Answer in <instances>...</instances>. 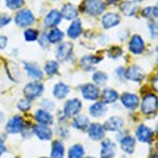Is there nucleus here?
Listing matches in <instances>:
<instances>
[{"instance_id": "nucleus-1", "label": "nucleus", "mask_w": 158, "mask_h": 158, "mask_svg": "<svg viewBox=\"0 0 158 158\" xmlns=\"http://www.w3.org/2000/svg\"><path fill=\"white\" fill-rule=\"evenodd\" d=\"M106 9V5L102 0H84L81 10L91 16H99Z\"/></svg>"}, {"instance_id": "nucleus-2", "label": "nucleus", "mask_w": 158, "mask_h": 158, "mask_svg": "<svg viewBox=\"0 0 158 158\" xmlns=\"http://www.w3.org/2000/svg\"><path fill=\"white\" fill-rule=\"evenodd\" d=\"M44 93V85L40 81H31L28 83L24 89H23V94L27 100H35L40 98Z\"/></svg>"}, {"instance_id": "nucleus-3", "label": "nucleus", "mask_w": 158, "mask_h": 158, "mask_svg": "<svg viewBox=\"0 0 158 158\" xmlns=\"http://www.w3.org/2000/svg\"><path fill=\"white\" fill-rule=\"evenodd\" d=\"M158 110V98L155 94H147L141 101V112L143 114H153Z\"/></svg>"}, {"instance_id": "nucleus-4", "label": "nucleus", "mask_w": 158, "mask_h": 158, "mask_svg": "<svg viewBox=\"0 0 158 158\" xmlns=\"http://www.w3.org/2000/svg\"><path fill=\"white\" fill-rule=\"evenodd\" d=\"M24 125H26V122L21 116H14L7 120L5 129L7 134H20L22 133Z\"/></svg>"}, {"instance_id": "nucleus-5", "label": "nucleus", "mask_w": 158, "mask_h": 158, "mask_svg": "<svg viewBox=\"0 0 158 158\" xmlns=\"http://www.w3.org/2000/svg\"><path fill=\"white\" fill-rule=\"evenodd\" d=\"M81 101L78 99H71L68 100L64 106H63V114L66 118H71V117H76L78 116L80 110H81Z\"/></svg>"}, {"instance_id": "nucleus-6", "label": "nucleus", "mask_w": 158, "mask_h": 158, "mask_svg": "<svg viewBox=\"0 0 158 158\" xmlns=\"http://www.w3.org/2000/svg\"><path fill=\"white\" fill-rule=\"evenodd\" d=\"M34 21H35V17H34V15L32 14L31 10H21L15 16V22L21 28L32 26L34 23Z\"/></svg>"}, {"instance_id": "nucleus-7", "label": "nucleus", "mask_w": 158, "mask_h": 158, "mask_svg": "<svg viewBox=\"0 0 158 158\" xmlns=\"http://www.w3.org/2000/svg\"><path fill=\"white\" fill-rule=\"evenodd\" d=\"M80 93H81V96L85 100H89V101H96L100 98V89L98 85L95 84H91V83H88V84H84L80 89Z\"/></svg>"}, {"instance_id": "nucleus-8", "label": "nucleus", "mask_w": 158, "mask_h": 158, "mask_svg": "<svg viewBox=\"0 0 158 158\" xmlns=\"http://www.w3.org/2000/svg\"><path fill=\"white\" fill-rule=\"evenodd\" d=\"M117 155V146L116 143L110 140L106 139L101 142V150H100V157L101 158H114Z\"/></svg>"}, {"instance_id": "nucleus-9", "label": "nucleus", "mask_w": 158, "mask_h": 158, "mask_svg": "<svg viewBox=\"0 0 158 158\" xmlns=\"http://www.w3.org/2000/svg\"><path fill=\"white\" fill-rule=\"evenodd\" d=\"M135 135H136L139 141L142 142V143H150L153 140V131H152V129L148 128L145 124H141V125H139L138 128H136Z\"/></svg>"}, {"instance_id": "nucleus-10", "label": "nucleus", "mask_w": 158, "mask_h": 158, "mask_svg": "<svg viewBox=\"0 0 158 158\" xmlns=\"http://www.w3.org/2000/svg\"><path fill=\"white\" fill-rule=\"evenodd\" d=\"M88 135L94 141H100L105 138L106 130H105L103 125H101L99 123H93L88 127Z\"/></svg>"}, {"instance_id": "nucleus-11", "label": "nucleus", "mask_w": 158, "mask_h": 158, "mask_svg": "<svg viewBox=\"0 0 158 158\" xmlns=\"http://www.w3.org/2000/svg\"><path fill=\"white\" fill-rule=\"evenodd\" d=\"M73 52L72 43H61L56 49V57L59 61H67Z\"/></svg>"}, {"instance_id": "nucleus-12", "label": "nucleus", "mask_w": 158, "mask_h": 158, "mask_svg": "<svg viewBox=\"0 0 158 158\" xmlns=\"http://www.w3.org/2000/svg\"><path fill=\"white\" fill-rule=\"evenodd\" d=\"M120 102L122 105L128 108V110H135L139 106L140 101H139V96L135 94H131V93H124L122 94L120 96Z\"/></svg>"}, {"instance_id": "nucleus-13", "label": "nucleus", "mask_w": 158, "mask_h": 158, "mask_svg": "<svg viewBox=\"0 0 158 158\" xmlns=\"http://www.w3.org/2000/svg\"><path fill=\"white\" fill-rule=\"evenodd\" d=\"M33 134L40 140H51L52 138V130L49 125H41V124H37V125H33Z\"/></svg>"}, {"instance_id": "nucleus-14", "label": "nucleus", "mask_w": 158, "mask_h": 158, "mask_svg": "<svg viewBox=\"0 0 158 158\" xmlns=\"http://www.w3.org/2000/svg\"><path fill=\"white\" fill-rule=\"evenodd\" d=\"M102 27L106 28V29H110V28H113L116 26H118L120 23V16L116 12H107L102 16Z\"/></svg>"}, {"instance_id": "nucleus-15", "label": "nucleus", "mask_w": 158, "mask_h": 158, "mask_svg": "<svg viewBox=\"0 0 158 158\" xmlns=\"http://www.w3.org/2000/svg\"><path fill=\"white\" fill-rule=\"evenodd\" d=\"M129 50L134 55L142 54L143 50H145V41H143V39L140 35H138V34L133 35L130 41H129Z\"/></svg>"}, {"instance_id": "nucleus-16", "label": "nucleus", "mask_w": 158, "mask_h": 158, "mask_svg": "<svg viewBox=\"0 0 158 158\" xmlns=\"http://www.w3.org/2000/svg\"><path fill=\"white\" fill-rule=\"evenodd\" d=\"M119 142H120V148L123 150V152H125L128 155L134 153L135 147H136L135 138H133L131 135H124L123 138L119 140Z\"/></svg>"}, {"instance_id": "nucleus-17", "label": "nucleus", "mask_w": 158, "mask_h": 158, "mask_svg": "<svg viewBox=\"0 0 158 158\" xmlns=\"http://www.w3.org/2000/svg\"><path fill=\"white\" fill-rule=\"evenodd\" d=\"M125 78L129 79V80H131V81H141L142 79L145 78V73H143V71L136 66V64H133V66H130L127 71H125Z\"/></svg>"}, {"instance_id": "nucleus-18", "label": "nucleus", "mask_w": 158, "mask_h": 158, "mask_svg": "<svg viewBox=\"0 0 158 158\" xmlns=\"http://www.w3.org/2000/svg\"><path fill=\"white\" fill-rule=\"evenodd\" d=\"M23 66H24V69H26V72H27L29 78L34 79V80H39V79L43 78V71L40 69V67L37 63H34V62H24Z\"/></svg>"}, {"instance_id": "nucleus-19", "label": "nucleus", "mask_w": 158, "mask_h": 158, "mask_svg": "<svg viewBox=\"0 0 158 158\" xmlns=\"http://www.w3.org/2000/svg\"><path fill=\"white\" fill-rule=\"evenodd\" d=\"M124 125V120L118 116H113L111 118L106 120V123L103 124V128L106 131H118L123 128Z\"/></svg>"}, {"instance_id": "nucleus-20", "label": "nucleus", "mask_w": 158, "mask_h": 158, "mask_svg": "<svg viewBox=\"0 0 158 158\" xmlns=\"http://www.w3.org/2000/svg\"><path fill=\"white\" fill-rule=\"evenodd\" d=\"M34 119L37 120L38 124L41 125H51L54 123V116L46 111V110H38L35 113H34Z\"/></svg>"}, {"instance_id": "nucleus-21", "label": "nucleus", "mask_w": 158, "mask_h": 158, "mask_svg": "<svg viewBox=\"0 0 158 158\" xmlns=\"http://www.w3.org/2000/svg\"><path fill=\"white\" fill-rule=\"evenodd\" d=\"M61 20H62L61 12L57 11V10H51V11L46 15V17H45V20H44V26H45L46 28H55L60 22H61Z\"/></svg>"}, {"instance_id": "nucleus-22", "label": "nucleus", "mask_w": 158, "mask_h": 158, "mask_svg": "<svg viewBox=\"0 0 158 158\" xmlns=\"http://www.w3.org/2000/svg\"><path fill=\"white\" fill-rule=\"evenodd\" d=\"M61 16L66 20H76L78 17V10L73 4H64L61 10Z\"/></svg>"}, {"instance_id": "nucleus-23", "label": "nucleus", "mask_w": 158, "mask_h": 158, "mask_svg": "<svg viewBox=\"0 0 158 158\" xmlns=\"http://www.w3.org/2000/svg\"><path fill=\"white\" fill-rule=\"evenodd\" d=\"M100 96H101V102H103L105 105H108V103H114L117 100H118V93L114 90V89H111V88H107V89H105L101 94H100Z\"/></svg>"}, {"instance_id": "nucleus-24", "label": "nucleus", "mask_w": 158, "mask_h": 158, "mask_svg": "<svg viewBox=\"0 0 158 158\" xmlns=\"http://www.w3.org/2000/svg\"><path fill=\"white\" fill-rule=\"evenodd\" d=\"M101 60H102V57H98V56H94V55H88V56L81 57L80 66L85 71H91L95 64H98L99 62H101Z\"/></svg>"}, {"instance_id": "nucleus-25", "label": "nucleus", "mask_w": 158, "mask_h": 158, "mask_svg": "<svg viewBox=\"0 0 158 158\" xmlns=\"http://www.w3.org/2000/svg\"><path fill=\"white\" fill-rule=\"evenodd\" d=\"M107 112V106L103 102H95L89 107V113L90 116L95 117V118H100L102 116H105Z\"/></svg>"}, {"instance_id": "nucleus-26", "label": "nucleus", "mask_w": 158, "mask_h": 158, "mask_svg": "<svg viewBox=\"0 0 158 158\" xmlns=\"http://www.w3.org/2000/svg\"><path fill=\"white\" fill-rule=\"evenodd\" d=\"M81 32H83L81 22L79 20H74L71 23V26L68 27V29H67V35L71 39H77V38H79V35L81 34Z\"/></svg>"}, {"instance_id": "nucleus-27", "label": "nucleus", "mask_w": 158, "mask_h": 158, "mask_svg": "<svg viewBox=\"0 0 158 158\" xmlns=\"http://www.w3.org/2000/svg\"><path fill=\"white\" fill-rule=\"evenodd\" d=\"M69 94V86L64 83H57L52 89V95L59 100L64 99Z\"/></svg>"}, {"instance_id": "nucleus-28", "label": "nucleus", "mask_w": 158, "mask_h": 158, "mask_svg": "<svg viewBox=\"0 0 158 158\" xmlns=\"http://www.w3.org/2000/svg\"><path fill=\"white\" fill-rule=\"evenodd\" d=\"M51 158H63L64 157V145L62 141L60 140H55L51 143V153H50Z\"/></svg>"}, {"instance_id": "nucleus-29", "label": "nucleus", "mask_w": 158, "mask_h": 158, "mask_svg": "<svg viewBox=\"0 0 158 158\" xmlns=\"http://www.w3.org/2000/svg\"><path fill=\"white\" fill-rule=\"evenodd\" d=\"M120 11L123 12V15L125 16H134L138 11V4L131 2V1H124L120 5Z\"/></svg>"}, {"instance_id": "nucleus-30", "label": "nucleus", "mask_w": 158, "mask_h": 158, "mask_svg": "<svg viewBox=\"0 0 158 158\" xmlns=\"http://www.w3.org/2000/svg\"><path fill=\"white\" fill-rule=\"evenodd\" d=\"M89 125H90L89 124V118L86 116H81V114L76 116L73 122H72V127L78 129V130H86Z\"/></svg>"}, {"instance_id": "nucleus-31", "label": "nucleus", "mask_w": 158, "mask_h": 158, "mask_svg": "<svg viewBox=\"0 0 158 158\" xmlns=\"http://www.w3.org/2000/svg\"><path fill=\"white\" fill-rule=\"evenodd\" d=\"M84 155L85 150L80 143H74L68 150V158H84Z\"/></svg>"}, {"instance_id": "nucleus-32", "label": "nucleus", "mask_w": 158, "mask_h": 158, "mask_svg": "<svg viewBox=\"0 0 158 158\" xmlns=\"http://www.w3.org/2000/svg\"><path fill=\"white\" fill-rule=\"evenodd\" d=\"M48 35V40L50 44H57V43H61L62 39H63V32L60 31L59 28H51V31L46 34Z\"/></svg>"}, {"instance_id": "nucleus-33", "label": "nucleus", "mask_w": 158, "mask_h": 158, "mask_svg": "<svg viewBox=\"0 0 158 158\" xmlns=\"http://www.w3.org/2000/svg\"><path fill=\"white\" fill-rule=\"evenodd\" d=\"M44 71L48 76L52 77V76L57 74V72H59V63L56 61H48L44 66Z\"/></svg>"}, {"instance_id": "nucleus-34", "label": "nucleus", "mask_w": 158, "mask_h": 158, "mask_svg": "<svg viewBox=\"0 0 158 158\" xmlns=\"http://www.w3.org/2000/svg\"><path fill=\"white\" fill-rule=\"evenodd\" d=\"M93 80H94L95 85H102V84H105L108 80V76L105 72L98 71V72H95L93 74Z\"/></svg>"}, {"instance_id": "nucleus-35", "label": "nucleus", "mask_w": 158, "mask_h": 158, "mask_svg": "<svg viewBox=\"0 0 158 158\" xmlns=\"http://www.w3.org/2000/svg\"><path fill=\"white\" fill-rule=\"evenodd\" d=\"M23 37H24V39L27 40V41H35V40H38V38H39V33H38L37 29L29 28V29H26L24 31Z\"/></svg>"}, {"instance_id": "nucleus-36", "label": "nucleus", "mask_w": 158, "mask_h": 158, "mask_svg": "<svg viewBox=\"0 0 158 158\" xmlns=\"http://www.w3.org/2000/svg\"><path fill=\"white\" fill-rule=\"evenodd\" d=\"M6 6L11 10H19L24 5V0H5Z\"/></svg>"}, {"instance_id": "nucleus-37", "label": "nucleus", "mask_w": 158, "mask_h": 158, "mask_svg": "<svg viewBox=\"0 0 158 158\" xmlns=\"http://www.w3.org/2000/svg\"><path fill=\"white\" fill-rule=\"evenodd\" d=\"M31 107H32V105H31V101L27 99H22L19 101V103H17V108L22 111V112H27V111H29L31 110Z\"/></svg>"}, {"instance_id": "nucleus-38", "label": "nucleus", "mask_w": 158, "mask_h": 158, "mask_svg": "<svg viewBox=\"0 0 158 158\" xmlns=\"http://www.w3.org/2000/svg\"><path fill=\"white\" fill-rule=\"evenodd\" d=\"M122 54H123V51H122V49H120L119 46H112V48L108 50V56L112 57V59H117Z\"/></svg>"}, {"instance_id": "nucleus-39", "label": "nucleus", "mask_w": 158, "mask_h": 158, "mask_svg": "<svg viewBox=\"0 0 158 158\" xmlns=\"http://www.w3.org/2000/svg\"><path fill=\"white\" fill-rule=\"evenodd\" d=\"M150 32H151V37L152 38H157L158 37V22H152L148 24Z\"/></svg>"}, {"instance_id": "nucleus-40", "label": "nucleus", "mask_w": 158, "mask_h": 158, "mask_svg": "<svg viewBox=\"0 0 158 158\" xmlns=\"http://www.w3.org/2000/svg\"><path fill=\"white\" fill-rule=\"evenodd\" d=\"M10 21H11V17H10L9 15H6V14H0V28L7 26V24L10 23Z\"/></svg>"}, {"instance_id": "nucleus-41", "label": "nucleus", "mask_w": 158, "mask_h": 158, "mask_svg": "<svg viewBox=\"0 0 158 158\" xmlns=\"http://www.w3.org/2000/svg\"><path fill=\"white\" fill-rule=\"evenodd\" d=\"M41 106L44 107L43 110H46V111H50V110L55 108L54 102H52V101H50V100H44V101L41 102Z\"/></svg>"}, {"instance_id": "nucleus-42", "label": "nucleus", "mask_w": 158, "mask_h": 158, "mask_svg": "<svg viewBox=\"0 0 158 158\" xmlns=\"http://www.w3.org/2000/svg\"><path fill=\"white\" fill-rule=\"evenodd\" d=\"M38 39H39L40 45H41L43 48H48V45L50 44V43H49V40H48V35H46V34H43V35L39 37Z\"/></svg>"}, {"instance_id": "nucleus-43", "label": "nucleus", "mask_w": 158, "mask_h": 158, "mask_svg": "<svg viewBox=\"0 0 158 158\" xmlns=\"http://www.w3.org/2000/svg\"><path fill=\"white\" fill-rule=\"evenodd\" d=\"M7 46V37L5 35H0V49H5Z\"/></svg>"}, {"instance_id": "nucleus-44", "label": "nucleus", "mask_w": 158, "mask_h": 158, "mask_svg": "<svg viewBox=\"0 0 158 158\" xmlns=\"http://www.w3.org/2000/svg\"><path fill=\"white\" fill-rule=\"evenodd\" d=\"M116 73H117V77H118L119 79L125 78V69H124L123 67H118L117 71H116Z\"/></svg>"}, {"instance_id": "nucleus-45", "label": "nucleus", "mask_w": 158, "mask_h": 158, "mask_svg": "<svg viewBox=\"0 0 158 158\" xmlns=\"http://www.w3.org/2000/svg\"><path fill=\"white\" fill-rule=\"evenodd\" d=\"M142 16L143 17H151L152 16V7H146L142 10Z\"/></svg>"}, {"instance_id": "nucleus-46", "label": "nucleus", "mask_w": 158, "mask_h": 158, "mask_svg": "<svg viewBox=\"0 0 158 158\" xmlns=\"http://www.w3.org/2000/svg\"><path fill=\"white\" fill-rule=\"evenodd\" d=\"M5 152H6V146H5L4 141H2V140H0V157H1Z\"/></svg>"}, {"instance_id": "nucleus-47", "label": "nucleus", "mask_w": 158, "mask_h": 158, "mask_svg": "<svg viewBox=\"0 0 158 158\" xmlns=\"http://www.w3.org/2000/svg\"><path fill=\"white\" fill-rule=\"evenodd\" d=\"M60 136L61 138H67L68 136V130L66 128H61L60 129Z\"/></svg>"}, {"instance_id": "nucleus-48", "label": "nucleus", "mask_w": 158, "mask_h": 158, "mask_svg": "<svg viewBox=\"0 0 158 158\" xmlns=\"http://www.w3.org/2000/svg\"><path fill=\"white\" fill-rule=\"evenodd\" d=\"M152 86H153V89L158 93V74L152 79Z\"/></svg>"}, {"instance_id": "nucleus-49", "label": "nucleus", "mask_w": 158, "mask_h": 158, "mask_svg": "<svg viewBox=\"0 0 158 158\" xmlns=\"http://www.w3.org/2000/svg\"><path fill=\"white\" fill-rule=\"evenodd\" d=\"M152 16L156 17V19H158V4L152 7Z\"/></svg>"}, {"instance_id": "nucleus-50", "label": "nucleus", "mask_w": 158, "mask_h": 158, "mask_svg": "<svg viewBox=\"0 0 158 158\" xmlns=\"http://www.w3.org/2000/svg\"><path fill=\"white\" fill-rule=\"evenodd\" d=\"M119 0H107V2L110 4V5H114L116 2H118Z\"/></svg>"}, {"instance_id": "nucleus-51", "label": "nucleus", "mask_w": 158, "mask_h": 158, "mask_svg": "<svg viewBox=\"0 0 158 158\" xmlns=\"http://www.w3.org/2000/svg\"><path fill=\"white\" fill-rule=\"evenodd\" d=\"M2 119H4V114H2V113H1V112H0V123H1V122H2Z\"/></svg>"}, {"instance_id": "nucleus-52", "label": "nucleus", "mask_w": 158, "mask_h": 158, "mask_svg": "<svg viewBox=\"0 0 158 158\" xmlns=\"http://www.w3.org/2000/svg\"><path fill=\"white\" fill-rule=\"evenodd\" d=\"M156 133H157V135H158V125H157V128H156Z\"/></svg>"}, {"instance_id": "nucleus-53", "label": "nucleus", "mask_w": 158, "mask_h": 158, "mask_svg": "<svg viewBox=\"0 0 158 158\" xmlns=\"http://www.w3.org/2000/svg\"><path fill=\"white\" fill-rule=\"evenodd\" d=\"M86 158H95V157H86Z\"/></svg>"}, {"instance_id": "nucleus-54", "label": "nucleus", "mask_w": 158, "mask_h": 158, "mask_svg": "<svg viewBox=\"0 0 158 158\" xmlns=\"http://www.w3.org/2000/svg\"><path fill=\"white\" fill-rule=\"evenodd\" d=\"M157 54H158V46H157Z\"/></svg>"}, {"instance_id": "nucleus-55", "label": "nucleus", "mask_w": 158, "mask_h": 158, "mask_svg": "<svg viewBox=\"0 0 158 158\" xmlns=\"http://www.w3.org/2000/svg\"><path fill=\"white\" fill-rule=\"evenodd\" d=\"M40 158H48V157H40Z\"/></svg>"}, {"instance_id": "nucleus-56", "label": "nucleus", "mask_w": 158, "mask_h": 158, "mask_svg": "<svg viewBox=\"0 0 158 158\" xmlns=\"http://www.w3.org/2000/svg\"><path fill=\"white\" fill-rule=\"evenodd\" d=\"M136 1H141V0H136Z\"/></svg>"}, {"instance_id": "nucleus-57", "label": "nucleus", "mask_w": 158, "mask_h": 158, "mask_svg": "<svg viewBox=\"0 0 158 158\" xmlns=\"http://www.w3.org/2000/svg\"><path fill=\"white\" fill-rule=\"evenodd\" d=\"M157 63H158V60H157Z\"/></svg>"}]
</instances>
